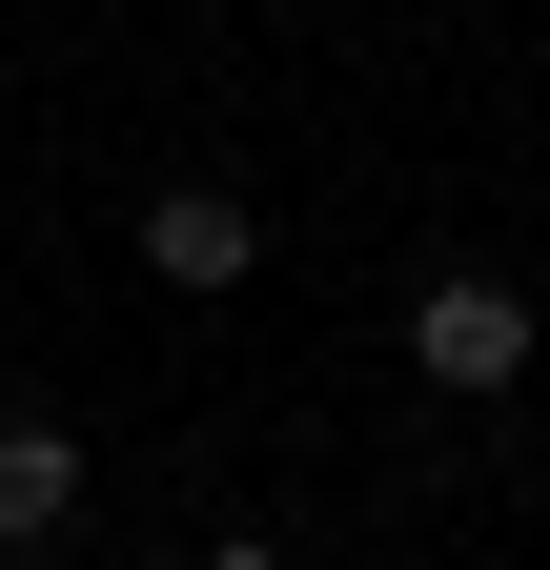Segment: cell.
I'll list each match as a JSON object with an SVG mask.
<instances>
[{
    "label": "cell",
    "mask_w": 550,
    "mask_h": 570,
    "mask_svg": "<svg viewBox=\"0 0 550 570\" xmlns=\"http://www.w3.org/2000/svg\"><path fill=\"white\" fill-rule=\"evenodd\" d=\"M407 367H429L449 407H490V387H530V285H490V265H449L429 306H407Z\"/></svg>",
    "instance_id": "obj_1"
},
{
    "label": "cell",
    "mask_w": 550,
    "mask_h": 570,
    "mask_svg": "<svg viewBox=\"0 0 550 570\" xmlns=\"http://www.w3.org/2000/svg\"><path fill=\"white\" fill-rule=\"evenodd\" d=\"M144 265H164V285H245V265H265V204H245V184H144Z\"/></svg>",
    "instance_id": "obj_2"
},
{
    "label": "cell",
    "mask_w": 550,
    "mask_h": 570,
    "mask_svg": "<svg viewBox=\"0 0 550 570\" xmlns=\"http://www.w3.org/2000/svg\"><path fill=\"white\" fill-rule=\"evenodd\" d=\"M61 530H82V449L21 407V428H0V550H61Z\"/></svg>",
    "instance_id": "obj_3"
},
{
    "label": "cell",
    "mask_w": 550,
    "mask_h": 570,
    "mask_svg": "<svg viewBox=\"0 0 550 570\" xmlns=\"http://www.w3.org/2000/svg\"><path fill=\"white\" fill-rule=\"evenodd\" d=\"M204 570H286V550H204Z\"/></svg>",
    "instance_id": "obj_4"
},
{
    "label": "cell",
    "mask_w": 550,
    "mask_h": 570,
    "mask_svg": "<svg viewBox=\"0 0 550 570\" xmlns=\"http://www.w3.org/2000/svg\"><path fill=\"white\" fill-rule=\"evenodd\" d=\"M530 367H550V306H530Z\"/></svg>",
    "instance_id": "obj_5"
}]
</instances>
